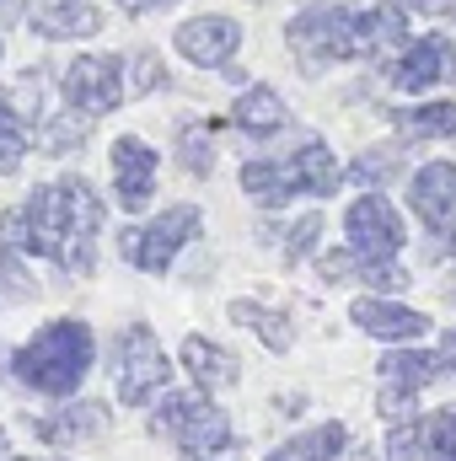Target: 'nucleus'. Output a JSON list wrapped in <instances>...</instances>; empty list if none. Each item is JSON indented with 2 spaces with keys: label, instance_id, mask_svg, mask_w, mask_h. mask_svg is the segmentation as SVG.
<instances>
[{
  "label": "nucleus",
  "instance_id": "nucleus-24",
  "mask_svg": "<svg viewBox=\"0 0 456 461\" xmlns=\"http://www.w3.org/2000/svg\"><path fill=\"white\" fill-rule=\"evenodd\" d=\"M87 134H92V113H81V108H70V103H65V113L49 118L38 140H43V150H49V156H65V150H76Z\"/></svg>",
  "mask_w": 456,
  "mask_h": 461
},
{
  "label": "nucleus",
  "instance_id": "nucleus-16",
  "mask_svg": "<svg viewBox=\"0 0 456 461\" xmlns=\"http://www.w3.org/2000/svg\"><path fill=\"white\" fill-rule=\"evenodd\" d=\"M108 419H114L108 402H70L65 413L38 419L32 435H38V440H70V446H76V440H97V435L108 429Z\"/></svg>",
  "mask_w": 456,
  "mask_h": 461
},
{
  "label": "nucleus",
  "instance_id": "nucleus-28",
  "mask_svg": "<svg viewBox=\"0 0 456 461\" xmlns=\"http://www.w3.org/2000/svg\"><path fill=\"white\" fill-rule=\"evenodd\" d=\"M27 156V123L11 108V97H0V172H16Z\"/></svg>",
  "mask_w": 456,
  "mask_h": 461
},
{
  "label": "nucleus",
  "instance_id": "nucleus-2",
  "mask_svg": "<svg viewBox=\"0 0 456 461\" xmlns=\"http://www.w3.org/2000/svg\"><path fill=\"white\" fill-rule=\"evenodd\" d=\"M92 359H97L92 328L76 322V317H59V322L38 328L27 344L16 348L11 375H16L27 392H38V397H70V392L92 375Z\"/></svg>",
  "mask_w": 456,
  "mask_h": 461
},
{
  "label": "nucleus",
  "instance_id": "nucleus-20",
  "mask_svg": "<svg viewBox=\"0 0 456 461\" xmlns=\"http://www.w3.org/2000/svg\"><path fill=\"white\" fill-rule=\"evenodd\" d=\"M397 134L408 140H451L456 134V103H419V108H392Z\"/></svg>",
  "mask_w": 456,
  "mask_h": 461
},
{
  "label": "nucleus",
  "instance_id": "nucleus-31",
  "mask_svg": "<svg viewBox=\"0 0 456 461\" xmlns=\"http://www.w3.org/2000/svg\"><path fill=\"white\" fill-rule=\"evenodd\" d=\"M317 236H323V215H301V221L290 226V241H285V263H301V258L317 247Z\"/></svg>",
  "mask_w": 456,
  "mask_h": 461
},
{
  "label": "nucleus",
  "instance_id": "nucleus-14",
  "mask_svg": "<svg viewBox=\"0 0 456 461\" xmlns=\"http://www.w3.org/2000/svg\"><path fill=\"white\" fill-rule=\"evenodd\" d=\"M349 317H354L360 333L387 339V344H408V339H424V333H430V317H424V312H414V306H403V301H381V295H360V301L349 306Z\"/></svg>",
  "mask_w": 456,
  "mask_h": 461
},
{
  "label": "nucleus",
  "instance_id": "nucleus-17",
  "mask_svg": "<svg viewBox=\"0 0 456 461\" xmlns=\"http://www.w3.org/2000/svg\"><path fill=\"white\" fill-rule=\"evenodd\" d=\"M285 103H279V92L274 86H247L242 97H236V108H231V123L242 129V134H258V140H269V134H279L285 129Z\"/></svg>",
  "mask_w": 456,
  "mask_h": 461
},
{
  "label": "nucleus",
  "instance_id": "nucleus-33",
  "mask_svg": "<svg viewBox=\"0 0 456 461\" xmlns=\"http://www.w3.org/2000/svg\"><path fill=\"white\" fill-rule=\"evenodd\" d=\"M129 65H134V92H156V86H167V70H161V59H156L150 49H140Z\"/></svg>",
  "mask_w": 456,
  "mask_h": 461
},
{
  "label": "nucleus",
  "instance_id": "nucleus-22",
  "mask_svg": "<svg viewBox=\"0 0 456 461\" xmlns=\"http://www.w3.org/2000/svg\"><path fill=\"white\" fill-rule=\"evenodd\" d=\"M231 322H236V328H252V333L274 348V354H285L290 339H296V333H290V322H285L279 312H269L263 301H231Z\"/></svg>",
  "mask_w": 456,
  "mask_h": 461
},
{
  "label": "nucleus",
  "instance_id": "nucleus-13",
  "mask_svg": "<svg viewBox=\"0 0 456 461\" xmlns=\"http://www.w3.org/2000/svg\"><path fill=\"white\" fill-rule=\"evenodd\" d=\"M408 204L430 230L456 226V161H424L408 183Z\"/></svg>",
  "mask_w": 456,
  "mask_h": 461
},
{
  "label": "nucleus",
  "instance_id": "nucleus-9",
  "mask_svg": "<svg viewBox=\"0 0 456 461\" xmlns=\"http://www.w3.org/2000/svg\"><path fill=\"white\" fill-rule=\"evenodd\" d=\"M343 230H349V247H354V252H370V258H392V252L408 241L397 210H392L381 194H360V199L349 204V215H343Z\"/></svg>",
  "mask_w": 456,
  "mask_h": 461
},
{
  "label": "nucleus",
  "instance_id": "nucleus-25",
  "mask_svg": "<svg viewBox=\"0 0 456 461\" xmlns=\"http://www.w3.org/2000/svg\"><path fill=\"white\" fill-rule=\"evenodd\" d=\"M343 446H349V429L343 424H317V429H306V435L290 440V456L296 461H339Z\"/></svg>",
  "mask_w": 456,
  "mask_h": 461
},
{
  "label": "nucleus",
  "instance_id": "nucleus-30",
  "mask_svg": "<svg viewBox=\"0 0 456 461\" xmlns=\"http://www.w3.org/2000/svg\"><path fill=\"white\" fill-rule=\"evenodd\" d=\"M397 167H403V150H397V145H387V150H376V156H360V161L349 167V177H354V183H370V188H381V183H387Z\"/></svg>",
  "mask_w": 456,
  "mask_h": 461
},
{
  "label": "nucleus",
  "instance_id": "nucleus-23",
  "mask_svg": "<svg viewBox=\"0 0 456 461\" xmlns=\"http://www.w3.org/2000/svg\"><path fill=\"white\" fill-rule=\"evenodd\" d=\"M360 32H365V49H403L408 43V11L397 0L376 5V11H360Z\"/></svg>",
  "mask_w": 456,
  "mask_h": 461
},
{
  "label": "nucleus",
  "instance_id": "nucleus-1",
  "mask_svg": "<svg viewBox=\"0 0 456 461\" xmlns=\"http://www.w3.org/2000/svg\"><path fill=\"white\" fill-rule=\"evenodd\" d=\"M97 230H103V199L92 194L87 177L43 183L27 204L5 210V221H0L5 247H27L38 258H54L70 274L97 268Z\"/></svg>",
  "mask_w": 456,
  "mask_h": 461
},
{
  "label": "nucleus",
  "instance_id": "nucleus-29",
  "mask_svg": "<svg viewBox=\"0 0 456 461\" xmlns=\"http://www.w3.org/2000/svg\"><path fill=\"white\" fill-rule=\"evenodd\" d=\"M178 161H183V172L205 177V172L215 167V134H210V129H183V140H178Z\"/></svg>",
  "mask_w": 456,
  "mask_h": 461
},
{
  "label": "nucleus",
  "instance_id": "nucleus-15",
  "mask_svg": "<svg viewBox=\"0 0 456 461\" xmlns=\"http://www.w3.org/2000/svg\"><path fill=\"white\" fill-rule=\"evenodd\" d=\"M183 365H188V375L199 381V392H221V386H231V381L242 375L236 354H226L215 339H199V333L183 339Z\"/></svg>",
  "mask_w": 456,
  "mask_h": 461
},
{
  "label": "nucleus",
  "instance_id": "nucleus-26",
  "mask_svg": "<svg viewBox=\"0 0 456 461\" xmlns=\"http://www.w3.org/2000/svg\"><path fill=\"white\" fill-rule=\"evenodd\" d=\"M32 295H38V285H32V274H27L22 247H0V306H22V301H32Z\"/></svg>",
  "mask_w": 456,
  "mask_h": 461
},
{
  "label": "nucleus",
  "instance_id": "nucleus-6",
  "mask_svg": "<svg viewBox=\"0 0 456 461\" xmlns=\"http://www.w3.org/2000/svg\"><path fill=\"white\" fill-rule=\"evenodd\" d=\"M108 365H114V381H118V402H150L172 381V365H167V354L156 344V333L140 328V322H129L114 339V359Z\"/></svg>",
  "mask_w": 456,
  "mask_h": 461
},
{
  "label": "nucleus",
  "instance_id": "nucleus-38",
  "mask_svg": "<svg viewBox=\"0 0 456 461\" xmlns=\"http://www.w3.org/2000/svg\"><path fill=\"white\" fill-rule=\"evenodd\" d=\"M0 451H5V435H0Z\"/></svg>",
  "mask_w": 456,
  "mask_h": 461
},
{
  "label": "nucleus",
  "instance_id": "nucleus-19",
  "mask_svg": "<svg viewBox=\"0 0 456 461\" xmlns=\"http://www.w3.org/2000/svg\"><path fill=\"white\" fill-rule=\"evenodd\" d=\"M242 188L258 199V204H290L301 194V177L290 161H247L242 167Z\"/></svg>",
  "mask_w": 456,
  "mask_h": 461
},
{
  "label": "nucleus",
  "instance_id": "nucleus-11",
  "mask_svg": "<svg viewBox=\"0 0 456 461\" xmlns=\"http://www.w3.org/2000/svg\"><path fill=\"white\" fill-rule=\"evenodd\" d=\"M156 194V150L140 140V134H123L114 140V199L118 210L140 215Z\"/></svg>",
  "mask_w": 456,
  "mask_h": 461
},
{
  "label": "nucleus",
  "instance_id": "nucleus-3",
  "mask_svg": "<svg viewBox=\"0 0 456 461\" xmlns=\"http://www.w3.org/2000/svg\"><path fill=\"white\" fill-rule=\"evenodd\" d=\"M285 43L301 59V76H323L328 65H343L365 49L360 11L354 5H306L301 16L285 22Z\"/></svg>",
  "mask_w": 456,
  "mask_h": 461
},
{
  "label": "nucleus",
  "instance_id": "nucleus-21",
  "mask_svg": "<svg viewBox=\"0 0 456 461\" xmlns=\"http://www.w3.org/2000/svg\"><path fill=\"white\" fill-rule=\"evenodd\" d=\"M441 354L435 348H392L381 359V381H403V386H430L441 375Z\"/></svg>",
  "mask_w": 456,
  "mask_h": 461
},
{
  "label": "nucleus",
  "instance_id": "nucleus-35",
  "mask_svg": "<svg viewBox=\"0 0 456 461\" xmlns=\"http://www.w3.org/2000/svg\"><path fill=\"white\" fill-rule=\"evenodd\" d=\"M118 11H129V16H145V11H156V5H167V0H114Z\"/></svg>",
  "mask_w": 456,
  "mask_h": 461
},
{
  "label": "nucleus",
  "instance_id": "nucleus-27",
  "mask_svg": "<svg viewBox=\"0 0 456 461\" xmlns=\"http://www.w3.org/2000/svg\"><path fill=\"white\" fill-rule=\"evenodd\" d=\"M419 435H424V461H456V408L430 413Z\"/></svg>",
  "mask_w": 456,
  "mask_h": 461
},
{
  "label": "nucleus",
  "instance_id": "nucleus-36",
  "mask_svg": "<svg viewBox=\"0 0 456 461\" xmlns=\"http://www.w3.org/2000/svg\"><path fill=\"white\" fill-rule=\"evenodd\" d=\"M441 365H446V370H456V328L441 339Z\"/></svg>",
  "mask_w": 456,
  "mask_h": 461
},
{
  "label": "nucleus",
  "instance_id": "nucleus-18",
  "mask_svg": "<svg viewBox=\"0 0 456 461\" xmlns=\"http://www.w3.org/2000/svg\"><path fill=\"white\" fill-rule=\"evenodd\" d=\"M290 167H296V177H301V194H317V199H333L343 183V167L333 161V150L323 145V140H306L296 156H290Z\"/></svg>",
  "mask_w": 456,
  "mask_h": 461
},
{
  "label": "nucleus",
  "instance_id": "nucleus-5",
  "mask_svg": "<svg viewBox=\"0 0 456 461\" xmlns=\"http://www.w3.org/2000/svg\"><path fill=\"white\" fill-rule=\"evenodd\" d=\"M199 210L194 204H172V210H161L156 221H145V226H129L118 236V252L140 268V274H167L172 268V258H178V247H188L194 236H199Z\"/></svg>",
  "mask_w": 456,
  "mask_h": 461
},
{
  "label": "nucleus",
  "instance_id": "nucleus-7",
  "mask_svg": "<svg viewBox=\"0 0 456 461\" xmlns=\"http://www.w3.org/2000/svg\"><path fill=\"white\" fill-rule=\"evenodd\" d=\"M59 92H65V103L70 108H81V113H114L123 108V59L114 54H81V59H70V70L59 76Z\"/></svg>",
  "mask_w": 456,
  "mask_h": 461
},
{
  "label": "nucleus",
  "instance_id": "nucleus-8",
  "mask_svg": "<svg viewBox=\"0 0 456 461\" xmlns=\"http://www.w3.org/2000/svg\"><path fill=\"white\" fill-rule=\"evenodd\" d=\"M387 81L397 92H430L435 81H456V43L446 32H424V38H408L397 49V59L387 65Z\"/></svg>",
  "mask_w": 456,
  "mask_h": 461
},
{
  "label": "nucleus",
  "instance_id": "nucleus-10",
  "mask_svg": "<svg viewBox=\"0 0 456 461\" xmlns=\"http://www.w3.org/2000/svg\"><path fill=\"white\" fill-rule=\"evenodd\" d=\"M172 43H178V54L194 59L199 70H226V59L236 54V43H242V22H236V16H221V11H210V16L183 22Z\"/></svg>",
  "mask_w": 456,
  "mask_h": 461
},
{
  "label": "nucleus",
  "instance_id": "nucleus-37",
  "mask_svg": "<svg viewBox=\"0 0 456 461\" xmlns=\"http://www.w3.org/2000/svg\"><path fill=\"white\" fill-rule=\"evenodd\" d=\"M269 461H296V456H290V446H285V451H274Z\"/></svg>",
  "mask_w": 456,
  "mask_h": 461
},
{
  "label": "nucleus",
  "instance_id": "nucleus-32",
  "mask_svg": "<svg viewBox=\"0 0 456 461\" xmlns=\"http://www.w3.org/2000/svg\"><path fill=\"white\" fill-rule=\"evenodd\" d=\"M414 397H419V386H403V381H381V413H387L392 424L414 413Z\"/></svg>",
  "mask_w": 456,
  "mask_h": 461
},
{
  "label": "nucleus",
  "instance_id": "nucleus-12",
  "mask_svg": "<svg viewBox=\"0 0 456 461\" xmlns=\"http://www.w3.org/2000/svg\"><path fill=\"white\" fill-rule=\"evenodd\" d=\"M22 22L54 43H70V38H97L103 32V11L87 5V0H22Z\"/></svg>",
  "mask_w": 456,
  "mask_h": 461
},
{
  "label": "nucleus",
  "instance_id": "nucleus-4",
  "mask_svg": "<svg viewBox=\"0 0 456 461\" xmlns=\"http://www.w3.org/2000/svg\"><path fill=\"white\" fill-rule=\"evenodd\" d=\"M150 435L172 440V446L188 451V456H221V451H231L226 413H221L215 402H205V392H199V397H194V392H167V397L156 402V413H150Z\"/></svg>",
  "mask_w": 456,
  "mask_h": 461
},
{
  "label": "nucleus",
  "instance_id": "nucleus-34",
  "mask_svg": "<svg viewBox=\"0 0 456 461\" xmlns=\"http://www.w3.org/2000/svg\"><path fill=\"white\" fill-rule=\"evenodd\" d=\"M408 5L424 16H456V0H408Z\"/></svg>",
  "mask_w": 456,
  "mask_h": 461
}]
</instances>
